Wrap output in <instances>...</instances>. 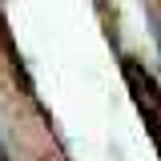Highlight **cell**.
Here are the masks:
<instances>
[{
    "mask_svg": "<svg viewBox=\"0 0 161 161\" xmlns=\"http://www.w3.org/2000/svg\"><path fill=\"white\" fill-rule=\"evenodd\" d=\"M0 161H8V153H4V145H0Z\"/></svg>",
    "mask_w": 161,
    "mask_h": 161,
    "instance_id": "obj_1",
    "label": "cell"
}]
</instances>
